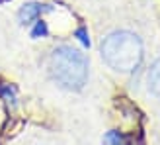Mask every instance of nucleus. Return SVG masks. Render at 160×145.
Here are the masks:
<instances>
[{
  "instance_id": "f257e3e1",
  "label": "nucleus",
  "mask_w": 160,
  "mask_h": 145,
  "mask_svg": "<svg viewBox=\"0 0 160 145\" xmlns=\"http://www.w3.org/2000/svg\"><path fill=\"white\" fill-rule=\"evenodd\" d=\"M102 57L117 72H133L142 61V43L131 31H113L103 39Z\"/></svg>"
},
{
  "instance_id": "f03ea898",
  "label": "nucleus",
  "mask_w": 160,
  "mask_h": 145,
  "mask_svg": "<svg viewBox=\"0 0 160 145\" xmlns=\"http://www.w3.org/2000/svg\"><path fill=\"white\" fill-rule=\"evenodd\" d=\"M51 77L67 90H80L88 77V61L70 45L55 47L49 59Z\"/></svg>"
},
{
  "instance_id": "7ed1b4c3",
  "label": "nucleus",
  "mask_w": 160,
  "mask_h": 145,
  "mask_svg": "<svg viewBox=\"0 0 160 145\" xmlns=\"http://www.w3.org/2000/svg\"><path fill=\"white\" fill-rule=\"evenodd\" d=\"M147 83H148V90L154 96H160V59H156L152 63V67L148 69Z\"/></svg>"
},
{
  "instance_id": "20e7f679",
  "label": "nucleus",
  "mask_w": 160,
  "mask_h": 145,
  "mask_svg": "<svg viewBox=\"0 0 160 145\" xmlns=\"http://www.w3.org/2000/svg\"><path fill=\"white\" fill-rule=\"evenodd\" d=\"M39 12H43V8L39 6V4H26L20 10V22L22 24H29L31 20H35Z\"/></svg>"
},
{
  "instance_id": "39448f33",
  "label": "nucleus",
  "mask_w": 160,
  "mask_h": 145,
  "mask_svg": "<svg viewBox=\"0 0 160 145\" xmlns=\"http://www.w3.org/2000/svg\"><path fill=\"white\" fill-rule=\"evenodd\" d=\"M103 145H127V139L121 132H108L103 135Z\"/></svg>"
},
{
  "instance_id": "423d86ee",
  "label": "nucleus",
  "mask_w": 160,
  "mask_h": 145,
  "mask_svg": "<svg viewBox=\"0 0 160 145\" xmlns=\"http://www.w3.org/2000/svg\"><path fill=\"white\" fill-rule=\"evenodd\" d=\"M39 34H41V35L45 34V24H43V22H39V24H37V28L33 30V37H37Z\"/></svg>"
},
{
  "instance_id": "0eeeda50",
  "label": "nucleus",
  "mask_w": 160,
  "mask_h": 145,
  "mask_svg": "<svg viewBox=\"0 0 160 145\" xmlns=\"http://www.w3.org/2000/svg\"><path fill=\"white\" fill-rule=\"evenodd\" d=\"M78 35H80V39H82V41L88 45V39H86V34H84V30H78Z\"/></svg>"
}]
</instances>
